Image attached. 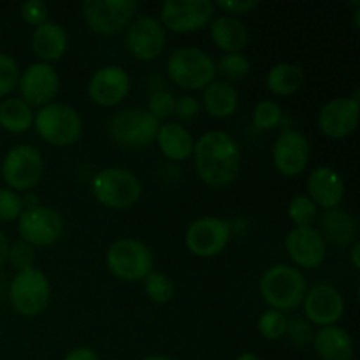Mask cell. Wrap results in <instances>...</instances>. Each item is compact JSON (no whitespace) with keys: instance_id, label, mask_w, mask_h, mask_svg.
Listing matches in <instances>:
<instances>
[{"instance_id":"obj_28","label":"cell","mask_w":360,"mask_h":360,"mask_svg":"<svg viewBox=\"0 0 360 360\" xmlns=\"http://www.w3.org/2000/svg\"><path fill=\"white\" fill-rule=\"evenodd\" d=\"M304 69L297 63L281 62L269 69L266 76L267 90L276 97H290L304 84Z\"/></svg>"},{"instance_id":"obj_37","label":"cell","mask_w":360,"mask_h":360,"mask_svg":"<svg viewBox=\"0 0 360 360\" xmlns=\"http://www.w3.org/2000/svg\"><path fill=\"white\" fill-rule=\"evenodd\" d=\"M7 259H9V262L13 264V267L18 273L34 269L35 262H37L35 248L25 241H18L13 246H9V255H7Z\"/></svg>"},{"instance_id":"obj_35","label":"cell","mask_w":360,"mask_h":360,"mask_svg":"<svg viewBox=\"0 0 360 360\" xmlns=\"http://www.w3.org/2000/svg\"><path fill=\"white\" fill-rule=\"evenodd\" d=\"M174 104H176V97L171 94V91L157 90L150 95L146 111L150 112L155 120L162 122V120H167L169 116L174 115Z\"/></svg>"},{"instance_id":"obj_1","label":"cell","mask_w":360,"mask_h":360,"mask_svg":"<svg viewBox=\"0 0 360 360\" xmlns=\"http://www.w3.org/2000/svg\"><path fill=\"white\" fill-rule=\"evenodd\" d=\"M193 162L199 178L213 188L232 185L241 171V148L225 130H210L195 141Z\"/></svg>"},{"instance_id":"obj_43","label":"cell","mask_w":360,"mask_h":360,"mask_svg":"<svg viewBox=\"0 0 360 360\" xmlns=\"http://www.w3.org/2000/svg\"><path fill=\"white\" fill-rule=\"evenodd\" d=\"M63 360H101L98 359L97 352L90 347H77L70 350L69 354L63 357Z\"/></svg>"},{"instance_id":"obj_18","label":"cell","mask_w":360,"mask_h":360,"mask_svg":"<svg viewBox=\"0 0 360 360\" xmlns=\"http://www.w3.org/2000/svg\"><path fill=\"white\" fill-rule=\"evenodd\" d=\"M360 104L357 97H336L319 111V129L329 139H345L355 132Z\"/></svg>"},{"instance_id":"obj_32","label":"cell","mask_w":360,"mask_h":360,"mask_svg":"<svg viewBox=\"0 0 360 360\" xmlns=\"http://www.w3.org/2000/svg\"><path fill=\"white\" fill-rule=\"evenodd\" d=\"M217 70H220L225 81L232 84L234 81H241L248 76L252 70V62L245 53H227L218 60Z\"/></svg>"},{"instance_id":"obj_6","label":"cell","mask_w":360,"mask_h":360,"mask_svg":"<svg viewBox=\"0 0 360 360\" xmlns=\"http://www.w3.org/2000/svg\"><path fill=\"white\" fill-rule=\"evenodd\" d=\"M105 266L112 276L127 283L143 281L153 271V253L139 239H116L105 252Z\"/></svg>"},{"instance_id":"obj_26","label":"cell","mask_w":360,"mask_h":360,"mask_svg":"<svg viewBox=\"0 0 360 360\" xmlns=\"http://www.w3.org/2000/svg\"><path fill=\"white\" fill-rule=\"evenodd\" d=\"M202 105L214 120H227L238 111L239 94L234 84L214 79L202 91Z\"/></svg>"},{"instance_id":"obj_44","label":"cell","mask_w":360,"mask_h":360,"mask_svg":"<svg viewBox=\"0 0 360 360\" xmlns=\"http://www.w3.org/2000/svg\"><path fill=\"white\" fill-rule=\"evenodd\" d=\"M9 255V241H7V236L0 231V266L7 260Z\"/></svg>"},{"instance_id":"obj_5","label":"cell","mask_w":360,"mask_h":360,"mask_svg":"<svg viewBox=\"0 0 360 360\" xmlns=\"http://www.w3.org/2000/svg\"><path fill=\"white\" fill-rule=\"evenodd\" d=\"M91 193L109 210H129L139 202L143 185L136 172L125 167H105L94 176Z\"/></svg>"},{"instance_id":"obj_14","label":"cell","mask_w":360,"mask_h":360,"mask_svg":"<svg viewBox=\"0 0 360 360\" xmlns=\"http://www.w3.org/2000/svg\"><path fill=\"white\" fill-rule=\"evenodd\" d=\"M20 98L30 108H44L55 102L60 91V76L51 63L35 62L20 72Z\"/></svg>"},{"instance_id":"obj_12","label":"cell","mask_w":360,"mask_h":360,"mask_svg":"<svg viewBox=\"0 0 360 360\" xmlns=\"http://www.w3.org/2000/svg\"><path fill=\"white\" fill-rule=\"evenodd\" d=\"M158 127L160 122L146 109L129 108L112 116L109 122V134L120 146L143 148L153 143Z\"/></svg>"},{"instance_id":"obj_27","label":"cell","mask_w":360,"mask_h":360,"mask_svg":"<svg viewBox=\"0 0 360 360\" xmlns=\"http://www.w3.org/2000/svg\"><path fill=\"white\" fill-rule=\"evenodd\" d=\"M320 234L323 239H329L338 246L350 245V243H355V238H357V220L347 210L334 207V210L326 211L322 217Z\"/></svg>"},{"instance_id":"obj_4","label":"cell","mask_w":360,"mask_h":360,"mask_svg":"<svg viewBox=\"0 0 360 360\" xmlns=\"http://www.w3.org/2000/svg\"><path fill=\"white\" fill-rule=\"evenodd\" d=\"M167 76L183 90H204L217 76V62L207 51L193 46L179 48L169 56Z\"/></svg>"},{"instance_id":"obj_24","label":"cell","mask_w":360,"mask_h":360,"mask_svg":"<svg viewBox=\"0 0 360 360\" xmlns=\"http://www.w3.org/2000/svg\"><path fill=\"white\" fill-rule=\"evenodd\" d=\"M211 41L214 42L224 55L227 53H243V49L248 46L250 34L246 25L241 20L227 14L214 16L210 23Z\"/></svg>"},{"instance_id":"obj_39","label":"cell","mask_w":360,"mask_h":360,"mask_svg":"<svg viewBox=\"0 0 360 360\" xmlns=\"http://www.w3.org/2000/svg\"><path fill=\"white\" fill-rule=\"evenodd\" d=\"M20 14H21V20H23L25 23L37 28L41 27L42 23L48 21L49 9L42 0H28V2H25L23 6H21Z\"/></svg>"},{"instance_id":"obj_41","label":"cell","mask_w":360,"mask_h":360,"mask_svg":"<svg viewBox=\"0 0 360 360\" xmlns=\"http://www.w3.org/2000/svg\"><path fill=\"white\" fill-rule=\"evenodd\" d=\"M260 6L259 0H218L214 2V9H220L227 16H239L248 14Z\"/></svg>"},{"instance_id":"obj_36","label":"cell","mask_w":360,"mask_h":360,"mask_svg":"<svg viewBox=\"0 0 360 360\" xmlns=\"http://www.w3.org/2000/svg\"><path fill=\"white\" fill-rule=\"evenodd\" d=\"M20 79V67L11 55L0 53V98L7 97Z\"/></svg>"},{"instance_id":"obj_30","label":"cell","mask_w":360,"mask_h":360,"mask_svg":"<svg viewBox=\"0 0 360 360\" xmlns=\"http://www.w3.org/2000/svg\"><path fill=\"white\" fill-rule=\"evenodd\" d=\"M143 287L148 299L157 302V304H167L169 301H172V297L176 294V287L171 278L164 273H158V271H151L144 278Z\"/></svg>"},{"instance_id":"obj_19","label":"cell","mask_w":360,"mask_h":360,"mask_svg":"<svg viewBox=\"0 0 360 360\" xmlns=\"http://www.w3.org/2000/svg\"><path fill=\"white\" fill-rule=\"evenodd\" d=\"M302 306L306 320L319 329L336 326L345 315V297L333 285H319L306 292Z\"/></svg>"},{"instance_id":"obj_47","label":"cell","mask_w":360,"mask_h":360,"mask_svg":"<svg viewBox=\"0 0 360 360\" xmlns=\"http://www.w3.org/2000/svg\"><path fill=\"white\" fill-rule=\"evenodd\" d=\"M141 360H176L174 357H171V355H165V354H151V355H146L144 359Z\"/></svg>"},{"instance_id":"obj_16","label":"cell","mask_w":360,"mask_h":360,"mask_svg":"<svg viewBox=\"0 0 360 360\" xmlns=\"http://www.w3.org/2000/svg\"><path fill=\"white\" fill-rule=\"evenodd\" d=\"M130 94V76L122 65L109 63L91 74L88 81V97L101 108H115Z\"/></svg>"},{"instance_id":"obj_34","label":"cell","mask_w":360,"mask_h":360,"mask_svg":"<svg viewBox=\"0 0 360 360\" xmlns=\"http://www.w3.org/2000/svg\"><path fill=\"white\" fill-rule=\"evenodd\" d=\"M288 319L285 313L276 311V309H267L259 316L257 329L260 336L266 338L267 341H278L283 336H287Z\"/></svg>"},{"instance_id":"obj_33","label":"cell","mask_w":360,"mask_h":360,"mask_svg":"<svg viewBox=\"0 0 360 360\" xmlns=\"http://www.w3.org/2000/svg\"><path fill=\"white\" fill-rule=\"evenodd\" d=\"M287 213L295 227H313V221L319 217V207L308 195L299 193L288 202Z\"/></svg>"},{"instance_id":"obj_45","label":"cell","mask_w":360,"mask_h":360,"mask_svg":"<svg viewBox=\"0 0 360 360\" xmlns=\"http://www.w3.org/2000/svg\"><path fill=\"white\" fill-rule=\"evenodd\" d=\"M350 260L354 269H360V243L355 241L354 246L350 250Z\"/></svg>"},{"instance_id":"obj_31","label":"cell","mask_w":360,"mask_h":360,"mask_svg":"<svg viewBox=\"0 0 360 360\" xmlns=\"http://www.w3.org/2000/svg\"><path fill=\"white\" fill-rule=\"evenodd\" d=\"M281 118H283V111H281L280 104L269 101V98L257 102L252 111V123L260 132H269V130L278 129Z\"/></svg>"},{"instance_id":"obj_11","label":"cell","mask_w":360,"mask_h":360,"mask_svg":"<svg viewBox=\"0 0 360 360\" xmlns=\"http://www.w3.org/2000/svg\"><path fill=\"white\" fill-rule=\"evenodd\" d=\"M214 11V4L210 0H167L160 6L158 21L165 30L192 34L211 23Z\"/></svg>"},{"instance_id":"obj_13","label":"cell","mask_w":360,"mask_h":360,"mask_svg":"<svg viewBox=\"0 0 360 360\" xmlns=\"http://www.w3.org/2000/svg\"><path fill=\"white\" fill-rule=\"evenodd\" d=\"M63 224L62 214L49 206H35L23 210L18 218V234L21 241L28 243L30 246H51L62 238Z\"/></svg>"},{"instance_id":"obj_48","label":"cell","mask_w":360,"mask_h":360,"mask_svg":"<svg viewBox=\"0 0 360 360\" xmlns=\"http://www.w3.org/2000/svg\"><path fill=\"white\" fill-rule=\"evenodd\" d=\"M236 360H262V357H260V355H257V354H253V352H245V354L238 355Z\"/></svg>"},{"instance_id":"obj_17","label":"cell","mask_w":360,"mask_h":360,"mask_svg":"<svg viewBox=\"0 0 360 360\" xmlns=\"http://www.w3.org/2000/svg\"><path fill=\"white\" fill-rule=\"evenodd\" d=\"M311 144L308 137L295 129L283 130L273 146V164L280 174L295 178L308 167Z\"/></svg>"},{"instance_id":"obj_10","label":"cell","mask_w":360,"mask_h":360,"mask_svg":"<svg viewBox=\"0 0 360 360\" xmlns=\"http://www.w3.org/2000/svg\"><path fill=\"white\" fill-rule=\"evenodd\" d=\"M232 225L220 217H200L186 227L185 246L193 257L213 259L227 248Z\"/></svg>"},{"instance_id":"obj_2","label":"cell","mask_w":360,"mask_h":360,"mask_svg":"<svg viewBox=\"0 0 360 360\" xmlns=\"http://www.w3.org/2000/svg\"><path fill=\"white\" fill-rule=\"evenodd\" d=\"M260 295L271 309L290 311L299 308L308 292L306 278L297 267L288 264H276L262 274L259 283Z\"/></svg>"},{"instance_id":"obj_40","label":"cell","mask_w":360,"mask_h":360,"mask_svg":"<svg viewBox=\"0 0 360 360\" xmlns=\"http://www.w3.org/2000/svg\"><path fill=\"white\" fill-rule=\"evenodd\" d=\"M287 334L295 345H308L313 341V334L315 333H313V327L308 320L295 316V319L288 320Z\"/></svg>"},{"instance_id":"obj_38","label":"cell","mask_w":360,"mask_h":360,"mask_svg":"<svg viewBox=\"0 0 360 360\" xmlns=\"http://www.w3.org/2000/svg\"><path fill=\"white\" fill-rule=\"evenodd\" d=\"M23 213V199L11 188H0V221H13Z\"/></svg>"},{"instance_id":"obj_25","label":"cell","mask_w":360,"mask_h":360,"mask_svg":"<svg viewBox=\"0 0 360 360\" xmlns=\"http://www.w3.org/2000/svg\"><path fill=\"white\" fill-rule=\"evenodd\" d=\"M311 343L322 360H352L354 357V340L350 333L340 326L320 327L313 334Z\"/></svg>"},{"instance_id":"obj_9","label":"cell","mask_w":360,"mask_h":360,"mask_svg":"<svg viewBox=\"0 0 360 360\" xmlns=\"http://www.w3.org/2000/svg\"><path fill=\"white\" fill-rule=\"evenodd\" d=\"M137 9L139 6L134 0H86L81 6V14L91 32L115 35L130 27Z\"/></svg>"},{"instance_id":"obj_20","label":"cell","mask_w":360,"mask_h":360,"mask_svg":"<svg viewBox=\"0 0 360 360\" xmlns=\"http://www.w3.org/2000/svg\"><path fill=\"white\" fill-rule=\"evenodd\" d=\"M285 250L292 262L304 269H316L327 257L326 239L315 227H294L285 239Z\"/></svg>"},{"instance_id":"obj_3","label":"cell","mask_w":360,"mask_h":360,"mask_svg":"<svg viewBox=\"0 0 360 360\" xmlns=\"http://www.w3.org/2000/svg\"><path fill=\"white\" fill-rule=\"evenodd\" d=\"M32 127L44 143L55 148H67L79 141L83 134V118L72 105L55 101L39 108Z\"/></svg>"},{"instance_id":"obj_15","label":"cell","mask_w":360,"mask_h":360,"mask_svg":"<svg viewBox=\"0 0 360 360\" xmlns=\"http://www.w3.org/2000/svg\"><path fill=\"white\" fill-rule=\"evenodd\" d=\"M165 28L153 16H141L130 23L125 44L130 55L141 62H153L165 49Z\"/></svg>"},{"instance_id":"obj_7","label":"cell","mask_w":360,"mask_h":360,"mask_svg":"<svg viewBox=\"0 0 360 360\" xmlns=\"http://www.w3.org/2000/svg\"><path fill=\"white\" fill-rule=\"evenodd\" d=\"M9 301L18 315H41L51 301V283L44 271L34 267L18 273L11 281Z\"/></svg>"},{"instance_id":"obj_23","label":"cell","mask_w":360,"mask_h":360,"mask_svg":"<svg viewBox=\"0 0 360 360\" xmlns=\"http://www.w3.org/2000/svg\"><path fill=\"white\" fill-rule=\"evenodd\" d=\"M155 143L158 144L162 155L171 162L188 160L193 155V146H195L192 132L186 127L179 125L178 122L160 123Z\"/></svg>"},{"instance_id":"obj_22","label":"cell","mask_w":360,"mask_h":360,"mask_svg":"<svg viewBox=\"0 0 360 360\" xmlns=\"http://www.w3.org/2000/svg\"><path fill=\"white\" fill-rule=\"evenodd\" d=\"M30 46L39 62L53 63L65 56L67 49H69V35L60 23L46 21L34 30Z\"/></svg>"},{"instance_id":"obj_21","label":"cell","mask_w":360,"mask_h":360,"mask_svg":"<svg viewBox=\"0 0 360 360\" xmlns=\"http://www.w3.org/2000/svg\"><path fill=\"white\" fill-rule=\"evenodd\" d=\"M306 188L308 197L316 204V207L326 211L340 207L347 192L343 176L330 165H319L313 169L306 181Z\"/></svg>"},{"instance_id":"obj_42","label":"cell","mask_w":360,"mask_h":360,"mask_svg":"<svg viewBox=\"0 0 360 360\" xmlns=\"http://www.w3.org/2000/svg\"><path fill=\"white\" fill-rule=\"evenodd\" d=\"M199 112L200 102L197 101L195 97H192V95H181V97L176 98L174 115L178 120H181V122H190V120L197 118Z\"/></svg>"},{"instance_id":"obj_29","label":"cell","mask_w":360,"mask_h":360,"mask_svg":"<svg viewBox=\"0 0 360 360\" xmlns=\"http://www.w3.org/2000/svg\"><path fill=\"white\" fill-rule=\"evenodd\" d=\"M34 108L25 101L18 98H6L0 104V127L6 132L23 134L34 125Z\"/></svg>"},{"instance_id":"obj_8","label":"cell","mask_w":360,"mask_h":360,"mask_svg":"<svg viewBox=\"0 0 360 360\" xmlns=\"http://www.w3.org/2000/svg\"><path fill=\"white\" fill-rule=\"evenodd\" d=\"M44 176V160L37 148L18 144L2 160V178L14 192H32Z\"/></svg>"},{"instance_id":"obj_46","label":"cell","mask_w":360,"mask_h":360,"mask_svg":"<svg viewBox=\"0 0 360 360\" xmlns=\"http://www.w3.org/2000/svg\"><path fill=\"white\" fill-rule=\"evenodd\" d=\"M21 199H23V210H28V207L39 206V199H37V195H35V193L28 192L27 195L21 197Z\"/></svg>"}]
</instances>
